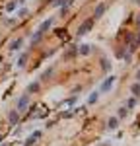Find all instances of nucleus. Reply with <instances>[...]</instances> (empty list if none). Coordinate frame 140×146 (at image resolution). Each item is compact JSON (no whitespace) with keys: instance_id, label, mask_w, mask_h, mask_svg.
Segmentation results:
<instances>
[{"instance_id":"nucleus-1","label":"nucleus","mask_w":140,"mask_h":146,"mask_svg":"<svg viewBox=\"0 0 140 146\" xmlns=\"http://www.w3.org/2000/svg\"><path fill=\"white\" fill-rule=\"evenodd\" d=\"M93 23H95V20H93L92 16H90L88 20H84V22L78 25V31H76V35H78V37H84V35H88L90 31H92Z\"/></svg>"},{"instance_id":"nucleus-2","label":"nucleus","mask_w":140,"mask_h":146,"mask_svg":"<svg viewBox=\"0 0 140 146\" xmlns=\"http://www.w3.org/2000/svg\"><path fill=\"white\" fill-rule=\"evenodd\" d=\"M115 82H117V76H113V74L107 76V78L101 82V86H99V90H97V92H99V94H107V92H111V88L115 86Z\"/></svg>"},{"instance_id":"nucleus-3","label":"nucleus","mask_w":140,"mask_h":146,"mask_svg":"<svg viewBox=\"0 0 140 146\" xmlns=\"http://www.w3.org/2000/svg\"><path fill=\"white\" fill-rule=\"evenodd\" d=\"M29 101H31V98H29V94H22V96L18 98V101H16V109H18L20 113H23L25 109H27Z\"/></svg>"},{"instance_id":"nucleus-4","label":"nucleus","mask_w":140,"mask_h":146,"mask_svg":"<svg viewBox=\"0 0 140 146\" xmlns=\"http://www.w3.org/2000/svg\"><path fill=\"white\" fill-rule=\"evenodd\" d=\"M20 121H22V113L18 111V109H10V111H8V119H6L8 127H16Z\"/></svg>"},{"instance_id":"nucleus-5","label":"nucleus","mask_w":140,"mask_h":146,"mask_svg":"<svg viewBox=\"0 0 140 146\" xmlns=\"http://www.w3.org/2000/svg\"><path fill=\"white\" fill-rule=\"evenodd\" d=\"M41 136H43V131H33L31 135L23 140V144H25V146H33V144L39 142V138H41Z\"/></svg>"},{"instance_id":"nucleus-6","label":"nucleus","mask_w":140,"mask_h":146,"mask_svg":"<svg viewBox=\"0 0 140 146\" xmlns=\"http://www.w3.org/2000/svg\"><path fill=\"white\" fill-rule=\"evenodd\" d=\"M105 10H107V4H105V2H99V4L93 8L92 18H93V20H99V18H101V16L105 14Z\"/></svg>"},{"instance_id":"nucleus-7","label":"nucleus","mask_w":140,"mask_h":146,"mask_svg":"<svg viewBox=\"0 0 140 146\" xmlns=\"http://www.w3.org/2000/svg\"><path fill=\"white\" fill-rule=\"evenodd\" d=\"M8 133H10V127H8V123L0 121V144L4 142V138L8 136Z\"/></svg>"},{"instance_id":"nucleus-8","label":"nucleus","mask_w":140,"mask_h":146,"mask_svg":"<svg viewBox=\"0 0 140 146\" xmlns=\"http://www.w3.org/2000/svg\"><path fill=\"white\" fill-rule=\"evenodd\" d=\"M39 90H41V82H39V80H35V82H31V84L27 86L25 94H31V92H33V94H37Z\"/></svg>"},{"instance_id":"nucleus-9","label":"nucleus","mask_w":140,"mask_h":146,"mask_svg":"<svg viewBox=\"0 0 140 146\" xmlns=\"http://www.w3.org/2000/svg\"><path fill=\"white\" fill-rule=\"evenodd\" d=\"M53 72H55V66L47 68L45 72L41 74V78H39V82H41V84H43V82H49V80H51V76H53Z\"/></svg>"},{"instance_id":"nucleus-10","label":"nucleus","mask_w":140,"mask_h":146,"mask_svg":"<svg viewBox=\"0 0 140 146\" xmlns=\"http://www.w3.org/2000/svg\"><path fill=\"white\" fill-rule=\"evenodd\" d=\"M27 58H29V51L22 53V55H20V58H18V62H16V64H18V68H23V66H25V64H27Z\"/></svg>"},{"instance_id":"nucleus-11","label":"nucleus","mask_w":140,"mask_h":146,"mask_svg":"<svg viewBox=\"0 0 140 146\" xmlns=\"http://www.w3.org/2000/svg\"><path fill=\"white\" fill-rule=\"evenodd\" d=\"M22 45H23V39H22V37H18V39H14V41L10 43V47H8V49H10V51H20V49H22Z\"/></svg>"},{"instance_id":"nucleus-12","label":"nucleus","mask_w":140,"mask_h":146,"mask_svg":"<svg viewBox=\"0 0 140 146\" xmlns=\"http://www.w3.org/2000/svg\"><path fill=\"white\" fill-rule=\"evenodd\" d=\"M107 129H109V131H117V129H119V119H117V117H109V119H107Z\"/></svg>"},{"instance_id":"nucleus-13","label":"nucleus","mask_w":140,"mask_h":146,"mask_svg":"<svg viewBox=\"0 0 140 146\" xmlns=\"http://www.w3.org/2000/svg\"><path fill=\"white\" fill-rule=\"evenodd\" d=\"M99 96H101V94H99L97 90L92 92V94H90V98H88V105H93V103H97V101H99Z\"/></svg>"},{"instance_id":"nucleus-14","label":"nucleus","mask_w":140,"mask_h":146,"mask_svg":"<svg viewBox=\"0 0 140 146\" xmlns=\"http://www.w3.org/2000/svg\"><path fill=\"white\" fill-rule=\"evenodd\" d=\"M130 92H132V96H134V98H140V82L130 84Z\"/></svg>"},{"instance_id":"nucleus-15","label":"nucleus","mask_w":140,"mask_h":146,"mask_svg":"<svg viewBox=\"0 0 140 146\" xmlns=\"http://www.w3.org/2000/svg\"><path fill=\"white\" fill-rule=\"evenodd\" d=\"M92 53V45H80L78 47V55H90Z\"/></svg>"},{"instance_id":"nucleus-16","label":"nucleus","mask_w":140,"mask_h":146,"mask_svg":"<svg viewBox=\"0 0 140 146\" xmlns=\"http://www.w3.org/2000/svg\"><path fill=\"white\" fill-rule=\"evenodd\" d=\"M27 14H29V8H20V10H18V14H16V20H23Z\"/></svg>"},{"instance_id":"nucleus-17","label":"nucleus","mask_w":140,"mask_h":146,"mask_svg":"<svg viewBox=\"0 0 140 146\" xmlns=\"http://www.w3.org/2000/svg\"><path fill=\"white\" fill-rule=\"evenodd\" d=\"M127 115H128V109H127V107H119V113H117V119H119V121H121V119H125Z\"/></svg>"},{"instance_id":"nucleus-18","label":"nucleus","mask_w":140,"mask_h":146,"mask_svg":"<svg viewBox=\"0 0 140 146\" xmlns=\"http://www.w3.org/2000/svg\"><path fill=\"white\" fill-rule=\"evenodd\" d=\"M16 8H18V2H16V0H12V2H8V4L4 6V10H6V12H14Z\"/></svg>"},{"instance_id":"nucleus-19","label":"nucleus","mask_w":140,"mask_h":146,"mask_svg":"<svg viewBox=\"0 0 140 146\" xmlns=\"http://www.w3.org/2000/svg\"><path fill=\"white\" fill-rule=\"evenodd\" d=\"M134 105H136V98L132 96V98H128V100H127V105H125V107L130 111V109H134Z\"/></svg>"},{"instance_id":"nucleus-20","label":"nucleus","mask_w":140,"mask_h":146,"mask_svg":"<svg viewBox=\"0 0 140 146\" xmlns=\"http://www.w3.org/2000/svg\"><path fill=\"white\" fill-rule=\"evenodd\" d=\"M132 20H134V25H136V29H140V12H138V14H132Z\"/></svg>"},{"instance_id":"nucleus-21","label":"nucleus","mask_w":140,"mask_h":146,"mask_svg":"<svg viewBox=\"0 0 140 146\" xmlns=\"http://www.w3.org/2000/svg\"><path fill=\"white\" fill-rule=\"evenodd\" d=\"M101 68H103L105 72H107V70L111 68V64H109V60H107V58H101Z\"/></svg>"},{"instance_id":"nucleus-22","label":"nucleus","mask_w":140,"mask_h":146,"mask_svg":"<svg viewBox=\"0 0 140 146\" xmlns=\"http://www.w3.org/2000/svg\"><path fill=\"white\" fill-rule=\"evenodd\" d=\"M14 135L18 136V135H22V127H18V129H14Z\"/></svg>"},{"instance_id":"nucleus-23","label":"nucleus","mask_w":140,"mask_h":146,"mask_svg":"<svg viewBox=\"0 0 140 146\" xmlns=\"http://www.w3.org/2000/svg\"><path fill=\"white\" fill-rule=\"evenodd\" d=\"M136 80H138V82H140V70H138V72H136Z\"/></svg>"},{"instance_id":"nucleus-24","label":"nucleus","mask_w":140,"mask_h":146,"mask_svg":"<svg viewBox=\"0 0 140 146\" xmlns=\"http://www.w3.org/2000/svg\"><path fill=\"white\" fill-rule=\"evenodd\" d=\"M16 2H18V4H25V0H16Z\"/></svg>"},{"instance_id":"nucleus-25","label":"nucleus","mask_w":140,"mask_h":146,"mask_svg":"<svg viewBox=\"0 0 140 146\" xmlns=\"http://www.w3.org/2000/svg\"><path fill=\"white\" fill-rule=\"evenodd\" d=\"M0 146H12V144H8V142H4V144H0Z\"/></svg>"}]
</instances>
